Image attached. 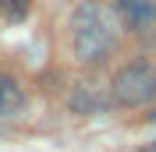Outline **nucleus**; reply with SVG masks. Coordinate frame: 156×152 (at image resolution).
Listing matches in <instances>:
<instances>
[{
  "mask_svg": "<svg viewBox=\"0 0 156 152\" xmlns=\"http://www.w3.org/2000/svg\"><path fill=\"white\" fill-rule=\"evenodd\" d=\"M110 99L124 110H146L156 103V64L149 57H135L114 71L107 85Z\"/></svg>",
  "mask_w": 156,
  "mask_h": 152,
  "instance_id": "2",
  "label": "nucleus"
},
{
  "mask_svg": "<svg viewBox=\"0 0 156 152\" xmlns=\"http://www.w3.org/2000/svg\"><path fill=\"white\" fill-rule=\"evenodd\" d=\"M71 57L85 67H103L121 46V21L114 4L107 0H82L68 18Z\"/></svg>",
  "mask_w": 156,
  "mask_h": 152,
  "instance_id": "1",
  "label": "nucleus"
},
{
  "mask_svg": "<svg viewBox=\"0 0 156 152\" xmlns=\"http://www.w3.org/2000/svg\"><path fill=\"white\" fill-rule=\"evenodd\" d=\"M114 14L121 21V29L146 32L156 21V0H114Z\"/></svg>",
  "mask_w": 156,
  "mask_h": 152,
  "instance_id": "3",
  "label": "nucleus"
},
{
  "mask_svg": "<svg viewBox=\"0 0 156 152\" xmlns=\"http://www.w3.org/2000/svg\"><path fill=\"white\" fill-rule=\"evenodd\" d=\"M107 99H110V92H96V85H82L71 92V110L75 113H99L103 106H107Z\"/></svg>",
  "mask_w": 156,
  "mask_h": 152,
  "instance_id": "4",
  "label": "nucleus"
},
{
  "mask_svg": "<svg viewBox=\"0 0 156 152\" xmlns=\"http://www.w3.org/2000/svg\"><path fill=\"white\" fill-rule=\"evenodd\" d=\"M146 36L153 39V43H156V21H153V25H149V29H146Z\"/></svg>",
  "mask_w": 156,
  "mask_h": 152,
  "instance_id": "6",
  "label": "nucleus"
},
{
  "mask_svg": "<svg viewBox=\"0 0 156 152\" xmlns=\"http://www.w3.org/2000/svg\"><path fill=\"white\" fill-rule=\"evenodd\" d=\"M18 106H21V85L0 71V117H11Z\"/></svg>",
  "mask_w": 156,
  "mask_h": 152,
  "instance_id": "5",
  "label": "nucleus"
}]
</instances>
